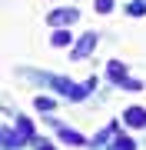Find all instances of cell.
<instances>
[{
    "mask_svg": "<svg viewBox=\"0 0 146 150\" xmlns=\"http://www.w3.org/2000/svg\"><path fill=\"white\" fill-rule=\"evenodd\" d=\"M76 17H80L76 7H60V10H50L47 13V23H50V27H66V23H76Z\"/></svg>",
    "mask_w": 146,
    "mask_h": 150,
    "instance_id": "cell-1",
    "label": "cell"
},
{
    "mask_svg": "<svg viewBox=\"0 0 146 150\" xmlns=\"http://www.w3.org/2000/svg\"><path fill=\"white\" fill-rule=\"evenodd\" d=\"M93 47H96V33L90 30V33H83V37L76 40V50H73V60H83V57H87V54H90Z\"/></svg>",
    "mask_w": 146,
    "mask_h": 150,
    "instance_id": "cell-2",
    "label": "cell"
},
{
    "mask_svg": "<svg viewBox=\"0 0 146 150\" xmlns=\"http://www.w3.org/2000/svg\"><path fill=\"white\" fill-rule=\"evenodd\" d=\"M123 120H126V127H146V110L143 107H133V110L123 113Z\"/></svg>",
    "mask_w": 146,
    "mask_h": 150,
    "instance_id": "cell-3",
    "label": "cell"
},
{
    "mask_svg": "<svg viewBox=\"0 0 146 150\" xmlns=\"http://www.w3.org/2000/svg\"><path fill=\"white\" fill-rule=\"evenodd\" d=\"M106 74H110V80H119V83L126 80V67L119 64V60H110V67H106Z\"/></svg>",
    "mask_w": 146,
    "mask_h": 150,
    "instance_id": "cell-4",
    "label": "cell"
},
{
    "mask_svg": "<svg viewBox=\"0 0 146 150\" xmlns=\"http://www.w3.org/2000/svg\"><path fill=\"white\" fill-rule=\"evenodd\" d=\"M70 40H73V37H70V30H57L53 37H50V43H53V47H66Z\"/></svg>",
    "mask_w": 146,
    "mask_h": 150,
    "instance_id": "cell-5",
    "label": "cell"
},
{
    "mask_svg": "<svg viewBox=\"0 0 146 150\" xmlns=\"http://www.w3.org/2000/svg\"><path fill=\"white\" fill-rule=\"evenodd\" d=\"M60 140H66V144H76V147L83 144V137H80V134H73V130H66V127H60Z\"/></svg>",
    "mask_w": 146,
    "mask_h": 150,
    "instance_id": "cell-6",
    "label": "cell"
},
{
    "mask_svg": "<svg viewBox=\"0 0 146 150\" xmlns=\"http://www.w3.org/2000/svg\"><path fill=\"white\" fill-rule=\"evenodd\" d=\"M126 13H130V17H143L146 13V0H133V4L126 7Z\"/></svg>",
    "mask_w": 146,
    "mask_h": 150,
    "instance_id": "cell-7",
    "label": "cell"
},
{
    "mask_svg": "<svg viewBox=\"0 0 146 150\" xmlns=\"http://www.w3.org/2000/svg\"><path fill=\"white\" fill-rule=\"evenodd\" d=\"M53 107H57L53 97H37V110H53Z\"/></svg>",
    "mask_w": 146,
    "mask_h": 150,
    "instance_id": "cell-8",
    "label": "cell"
},
{
    "mask_svg": "<svg viewBox=\"0 0 146 150\" xmlns=\"http://www.w3.org/2000/svg\"><path fill=\"white\" fill-rule=\"evenodd\" d=\"M113 10V0H96V13H110Z\"/></svg>",
    "mask_w": 146,
    "mask_h": 150,
    "instance_id": "cell-9",
    "label": "cell"
},
{
    "mask_svg": "<svg viewBox=\"0 0 146 150\" xmlns=\"http://www.w3.org/2000/svg\"><path fill=\"white\" fill-rule=\"evenodd\" d=\"M113 150H133V140H130V137H119Z\"/></svg>",
    "mask_w": 146,
    "mask_h": 150,
    "instance_id": "cell-10",
    "label": "cell"
},
{
    "mask_svg": "<svg viewBox=\"0 0 146 150\" xmlns=\"http://www.w3.org/2000/svg\"><path fill=\"white\" fill-rule=\"evenodd\" d=\"M40 150H53V147H50V144H40Z\"/></svg>",
    "mask_w": 146,
    "mask_h": 150,
    "instance_id": "cell-11",
    "label": "cell"
}]
</instances>
